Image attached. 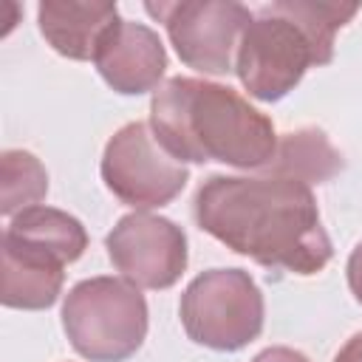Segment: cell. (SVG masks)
<instances>
[{
    "instance_id": "obj_16",
    "label": "cell",
    "mask_w": 362,
    "mask_h": 362,
    "mask_svg": "<svg viewBox=\"0 0 362 362\" xmlns=\"http://www.w3.org/2000/svg\"><path fill=\"white\" fill-rule=\"evenodd\" d=\"M252 362H311V359H308L305 354L288 348V345H272V348L260 351Z\"/></svg>"
},
{
    "instance_id": "obj_8",
    "label": "cell",
    "mask_w": 362,
    "mask_h": 362,
    "mask_svg": "<svg viewBox=\"0 0 362 362\" xmlns=\"http://www.w3.org/2000/svg\"><path fill=\"white\" fill-rule=\"evenodd\" d=\"M105 249L116 272L136 288H170L187 269L184 229L153 212H130L116 221L105 238Z\"/></svg>"
},
{
    "instance_id": "obj_2",
    "label": "cell",
    "mask_w": 362,
    "mask_h": 362,
    "mask_svg": "<svg viewBox=\"0 0 362 362\" xmlns=\"http://www.w3.org/2000/svg\"><path fill=\"white\" fill-rule=\"evenodd\" d=\"M150 130L181 164L218 161L263 170L277 150V133L266 113L235 88L195 76H173L153 93Z\"/></svg>"
},
{
    "instance_id": "obj_1",
    "label": "cell",
    "mask_w": 362,
    "mask_h": 362,
    "mask_svg": "<svg viewBox=\"0 0 362 362\" xmlns=\"http://www.w3.org/2000/svg\"><path fill=\"white\" fill-rule=\"evenodd\" d=\"M198 229L226 249L291 274H317L334 246L308 184L280 175H209L192 198Z\"/></svg>"
},
{
    "instance_id": "obj_4",
    "label": "cell",
    "mask_w": 362,
    "mask_h": 362,
    "mask_svg": "<svg viewBox=\"0 0 362 362\" xmlns=\"http://www.w3.org/2000/svg\"><path fill=\"white\" fill-rule=\"evenodd\" d=\"M147 300L119 277L79 280L62 303V331L71 348L90 362H124L147 337Z\"/></svg>"
},
{
    "instance_id": "obj_6",
    "label": "cell",
    "mask_w": 362,
    "mask_h": 362,
    "mask_svg": "<svg viewBox=\"0 0 362 362\" xmlns=\"http://www.w3.org/2000/svg\"><path fill=\"white\" fill-rule=\"evenodd\" d=\"M144 11L164 25L178 59L209 76L235 71V51L255 17V11L238 0L144 3Z\"/></svg>"
},
{
    "instance_id": "obj_17",
    "label": "cell",
    "mask_w": 362,
    "mask_h": 362,
    "mask_svg": "<svg viewBox=\"0 0 362 362\" xmlns=\"http://www.w3.org/2000/svg\"><path fill=\"white\" fill-rule=\"evenodd\" d=\"M334 362H362V331L354 334V337L339 348V354L334 356Z\"/></svg>"
},
{
    "instance_id": "obj_13",
    "label": "cell",
    "mask_w": 362,
    "mask_h": 362,
    "mask_svg": "<svg viewBox=\"0 0 362 362\" xmlns=\"http://www.w3.org/2000/svg\"><path fill=\"white\" fill-rule=\"evenodd\" d=\"M6 235L57 255L65 266L79 260L88 249V232H85L79 218L68 215L65 209L40 206V204L17 212L8 221Z\"/></svg>"
},
{
    "instance_id": "obj_9",
    "label": "cell",
    "mask_w": 362,
    "mask_h": 362,
    "mask_svg": "<svg viewBox=\"0 0 362 362\" xmlns=\"http://www.w3.org/2000/svg\"><path fill=\"white\" fill-rule=\"evenodd\" d=\"M93 65L122 96H141L147 90L156 93L167 71V48L150 25L119 17L99 42Z\"/></svg>"
},
{
    "instance_id": "obj_5",
    "label": "cell",
    "mask_w": 362,
    "mask_h": 362,
    "mask_svg": "<svg viewBox=\"0 0 362 362\" xmlns=\"http://www.w3.org/2000/svg\"><path fill=\"white\" fill-rule=\"evenodd\" d=\"M178 314L195 345L232 354L260 337L266 305L249 272L209 269L189 280Z\"/></svg>"
},
{
    "instance_id": "obj_15",
    "label": "cell",
    "mask_w": 362,
    "mask_h": 362,
    "mask_svg": "<svg viewBox=\"0 0 362 362\" xmlns=\"http://www.w3.org/2000/svg\"><path fill=\"white\" fill-rule=\"evenodd\" d=\"M345 277H348V288L354 294L356 303H362V243L354 246L348 266H345Z\"/></svg>"
},
{
    "instance_id": "obj_3",
    "label": "cell",
    "mask_w": 362,
    "mask_h": 362,
    "mask_svg": "<svg viewBox=\"0 0 362 362\" xmlns=\"http://www.w3.org/2000/svg\"><path fill=\"white\" fill-rule=\"evenodd\" d=\"M359 3L274 0L263 3L246 25L235 74L249 96L277 102L288 96L311 65L334 59L337 31L354 20Z\"/></svg>"
},
{
    "instance_id": "obj_10",
    "label": "cell",
    "mask_w": 362,
    "mask_h": 362,
    "mask_svg": "<svg viewBox=\"0 0 362 362\" xmlns=\"http://www.w3.org/2000/svg\"><path fill=\"white\" fill-rule=\"evenodd\" d=\"M0 300L6 308L42 311L51 308L62 294L65 263L40 246L8 238L6 232L0 240Z\"/></svg>"
},
{
    "instance_id": "obj_7",
    "label": "cell",
    "mask_w": 362,
    "mask_h": 362,
    "mask_svg": "<svg viewBox=\"0 0 362 362\" xmlns=\"http://www.w3.org/2000/svg\"><path fill=\"white\" fill-rule=\"evenodd\" d=\"M99 173L113 198L136 212L167 206L189 181V170L158 144L147 122H127L107 139Z\"/></svg>"
},
{
    "instance_id": "obj_12",
    "label": "cell",
    "mask_w": 362,
    "mask_h": 362,
    "mask_svg": "<svg viewBox=\"0 0 362 362\" xmlns=\"http://www.w3.org/2000/svg\"><path fill=\"white\" fill-rule=\"evenodd\" d=\"M345 158L328 141L320 127H300L286 136H277L274 158L263 167V175H280L303 184H325L342 173Z\"/></svg>"
},
{
    "instance_id": "obj_14",
    "label": "cell",
    "mask_w": 362,
    "mask_h": 362,
    "mask_svg": "<svg viewBox=\"0 0 362 362\" xmlns=\"http://www.w3.org/2000/svg\"><path fill=\"white\" fill-rule=\"evenodd\" d=\"M48 192V173L42 161L28 150H6L0 156V212L14 218L17 212L37 206Z\"/></svg>"
},
{
    "instance_id": "obj_11",
    "label": "cell",
    "mask_w": 362,
    "mask_h": 362,
    "mask_svg": "<svg viewBox=\"0 0 362 362\" xmlns=\"http://www.w3.org/2000/svg\"><path fill=\"white\" fill-rule=\"evenodd\" d=\"M116 3L102 0H42L37 6V23L45 42L68 59H93L105 34L116 25Z\"/></svg>"
}]
</instances>
